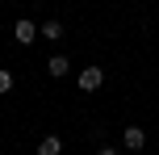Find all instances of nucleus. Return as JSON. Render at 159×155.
<instances>
[{"mask_svg":"<svg viewBox=\"0 0 159 155\" xmlns=\"http://www.w3.org/2000/svg\"><path fill=\"white\" fill-rule=\"evenodd\" d=\"M13 38L21 42V46H30V42H38V25H34L30 17H21V21L13 25Z\"/></svg>","mask_w":159,"mask_h":155,"instance_id":"obj_2","label":"nucleus"},{"mask_svg":"<svg viewBox=\"0 0 159 155\" xmlns=\"http://www.w3.org/2000/svg\"><path fill=\"white\" fill-rule=\"evenodd\" d=\"M96 155H117V151H113V147H101V151H96Z\"/></svg>","mask_w":159,"mask_h":155,"instance_id":"obj_8","label":"nucleus"},{"mask_svg":"<svg viewBox=\"0 0 159 155\" xmlns=\"http://www.w3.org/2000/svg\"><path fill=\"white\" fill-rule=\"evenodd\" d=\"M143 143H147L143 126H126V151H143Z\"/></svg>","mask_w":159,"mask_h":155,"instance_id":"obj_4","label":"nucleus"},{"mask_svg":"<svg viewBox=\"0 0 159 155\" xmlns=\"http://www.w3.org/2000/svg\"><path fill=\"white\" fill-rule=\"evenodd\" d=\"M67 71H71V63H67L63 55H50V59H46V75H55V80H63Z\"/></svg>","mask_w":159,"mask_h":155,"instance_id":"obj_3","label":"nucleus"},{"mask_svg":"<svg viewBox=\"0 0 159 155\" xmlns=\"http://www.w3.org/2000/svg\"><path fill=\"white\" fill-rule=\"evenodd\" d=\"M8 88H13V71H8V67H0V97H4Z\"/></svg>","mask_w":159,"mask_h":155,"instance_id":"obj_7","label":"nucleus"},{"mask_svg":"<svg viewBox=\"0 0 159 155\" xmlns=\"http://www.w3.org/2000/svg\"><path fill=\"white\" fill-rule=\"evenodd\" d=\"M38 38H46V42H59V38H63V25H59V21H46V25L38 30Z\"/></svg>","mask_w":159,"mask_h":155,"instance_id":"obj_6","label":"nucleus"},{"mask_svg":"<svg viewBox=\"0 0 159 155\" xmlns=\"http://www.w3.org/2000/svg\"><path fill=\"white\" fill-rule=\"evenodd\" d=\"M75 84H80V92H96V88L105 84V71H101V67H84Z\"/></svg>","mask_w":159,"mask_h":155,"instance_id":"obj_1","label":"nucleus"},{"mask_svg":"<svg viewBox=\"0 0 159 155\" xmlns=\"http://www.w3.org/2000/svg\"><path fill=\"white\" fill-rule=\"evenodd\" d=\"M63 151V139H59V134H46V139L38 143V155H59Z\"/></svg>","mask_w":159,"mask_h":155,"instance_id":"obj_5","label":"nucleus"}]
</instances>
